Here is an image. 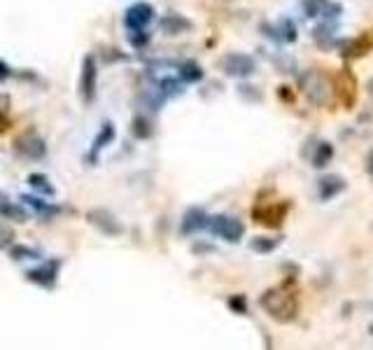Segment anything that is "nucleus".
Returning <instances> with one entry per match:
<instances>
[{"label": "nucleus", "mask_w": 373, "mask_h": 350, "mask_svg": "<svg viewBox=\"0 0 373 350\" xmlns=\"http://www.w3.org/2000/svg\"><path fill=\"white\" fill-rule=\"evenodd\" d=\"M287 215V201H257L252 220L264 226H280Z\"/></svg>", "instance_id": "3"}, {"label": "nucleus", "mask_w": 373, "mask_h": 350, "mask_svg": "<svg viewBox=\"0 0 373 350\" xmlns=\"http://www.w3.org/2000/svg\"><path fill=\"white\" fill-rule=\"evenodd\" d=\"M154 21V7L149 3H133L124 14V26L131 31H145Z\"/></svg>", "instance_id": "7"}, {"label": "nucleus", "mask_w": 373, "mask_h": 350, "mask_svg": "<svg viewBox=\"0 0 373 350\" xmlns=\"http://www.w3.org/2000/svg\"><path fill=\"white\" fill-rule=\"evenodd\" d=\"M278 248V241L275 239H254L252 241V250H257V252H271V250H275Z\"/></svg>", "instance_id": "25"}, {"label": "nucleus", "mask_w": 373, "mask_h": 350, "mask_svg": "<svg viewBox=\"0 0 373 350\" xmlns=\"http://www.w3.org/2000/svg\"><path fill=\"white\" fill-rule=\"evenodd\" d=\"M56 271H59V261H47L44 266L40 269H35V271H29V280H33V283H38V285H54V280H56Z\"/></svg>", "instance_id": "14"}, {"label": "nucleus", "mask_w": 373, "mask_h": 350, "mask_svg": "<svg viewBox=\"0 0 373 350\" xmlns=\"http://www.w3.org/2000/svg\"><path fill=\"white\" fill-rule=\"evenodd\" d=\"M147 40H149V35H147V31H131L129 33V42L133 47H145L147 45Z\"/></svg>", "instance_id": "26"}, {"label": "nucleus", "mask_w": 373, "mask_h": 350, "mask_svg": "<svg viewBox=\"0 0 373 350\" xmlns=\"http://www.w3.org/2000/svg\"><path fill=\"white\" fill-rule=\"evenodd\" d=\"M112 140H114V124L105 121V124L101 126V131H99V136H96V140H94V145H91V156H96L101 150H105Z\"/></svg>", "instance_id": "18"}, {"label": "nucleus", "mask_w": 373, "mask_h": 350, "mask_svg": "<svg viewBox=\"0 0 373 350\" xmlns=\"http://www.w3.org/2000/svg\"><path fill=\"white\" fill-rule=\"evenodd\" d=\"M301 94L306 96L308 103H313L315 108H334L339 103V89L329 73L319 68H310L299 77Z\"/></svg>", "instance_id": "1"}, {"label": "nucleus", "mask_w": 373, "mask_h": 350, "mask_svg": "<svg viewBox=\"0 0 373 350\" xmlns=\"http://www.w3.org/2000/svg\"><path fill=\"white\" fill-rule=\"evenodd\" d=\"M301 5H304V12H306V16H310V19L322 16L327 7H329L327 0H301Z\"/></svg>", "instance_id": "22"}, {"label": "nucleus", "mask_w": 373, "mask_h": 350, "mask_svg": "<svg viewBox=\"0 0 373 350\" xmlns=\"http://www.w3.org/2000/svg\"><path fill=\"white\" fill-rule=\"evenodd\" d=\"M343 189H345V182L339 175H327V178L319 180V199L322 201L334 199L336 194H341Z\"/></svg>", "instance_id": "15"}, {"label": "nucleus", "mask_w": 373, "mask_h": 350, "mask_svg": "<svg viewBox=\"0 0 373 350\" xmlns=\"http://www.w3.org/2000/svg\"><path fill=\"white\" fill-rule=\"evenodd\" d=\"M208 229L217 236L222 241H229V243H238L243 239V224L236 220V217H227V215H215L210 217L208 222Z\"/></svg>", "instance_id": "6"}, {"label": "nucleus", "mask_w": 373, "mask_h": 350, "mask_svg": "<svg viewBox=\"0 0 373 350\" xmlns=\"http://www.w3.org/2000/svg\"><path fill=\"white\" fill-rule=\"evenodd\" d=\"M339 101L345 105V108H352L354 103V96H357V80H354V75L350 73V68H343L341 75H339Z\"/></svg>", "instance_id": "9"}, {"label": "nucleus", "mask_w": 373, "mask_h": 350, "mask_svg": "<svg viewBox=\"0 0 373 350\" xmlns=\"http://www.w3.org/2000/svg\"><path fill=\"white\" fill-rule=\"evenodd\" d=\"M177 70H180V80L184 84H194V82L203 80V68L197 64V61H182V64L177 66Z\"/></svg>", "instance_id": "17"}, {"label": "nucleus", "mask_w": 373, "mask_h": 350, "mask_svg": "<svg viewBox=\"0 0 373 350\" xmlns=\"http://www.w3.org/2000/svg\"><path fill=\"white\" fill-rule=\"evenodd\" d=\"M339 47H341V54H343V56H348V59L369 54V51L373 49V31H369L367 35H362V38L345 40V42H341Z\"/></svg>", "instance_id": "10"}, {"label": "nucleus", "mask_w": 373, "mask_h": 350, "mask_svg": "<svg viewBox=\"0 0 373 350\" xmlns=\"http://www.w3.org/2000/svg\"><path fill=\"white\" fill-rule=\"evenodd\" d=\"M334 26L336 24H329V21H324L322 26H317L315 29V40H317V45H322V47H329L332 45V40H334Z\"/></svg>", "instance_id": "21"}, {"label": "nucleus", "mask_w": 373, "mask_h": 350, "mask_svg": "<svg viewBox=\"0 0 373 350\" xmlns=\"http://www.w3.org/2000/svg\"><path fill=\"white\" fill-rule=\"evenodd\" d=\"M96 86H99V68H96V59L86 54L82 61V70H79V96H82L84 105L94 103Z\"/></svg>", "instance_id": "4"}, {"label": "nucleus", "mask_w": 373, "mask_h": 350, "mask_svg": "<svg viewBox=\"0 0 373 350\" xmlns=\"http://www.w3.org/2000/svg\"><path fill=\"white\" fill-rule=\"evenodd\" d=\"M259 304L269 313V318H273L275 322H282V325L292 322L299 315V296L289 285H278L266 290Z\"/></svg>", "instance_id": "2"}, {"label": "nucleus", "mask_w": 373, "mask_h": 350, "mask_svg": "<svg viewBox=\"0 0 373 350\" xmlns=\"http://www.w3.org/2000/svg\"><path fill=\"white\" fill-rule=\"evenodd\" d=\"M231 306H236L238 313H243V299H231Z\"/></svg>", "instance_id": "28"}, {"label": "nucleus", "mask_w": 373, "mask_h": 350, "mask_svg": "<svg viewBox=\"0 0 373 350\" xmlns=\"http://www.w3.org/2000/svg\"><path fill=\"white\" fill-rule=\"evenodd\" d=\"M334 159V147L332 143H319L313 152V166L315 169H324V166H329V161Z\"/></svg>", "instance_id": "19"}, {"label": "nucleus", "mask_w": 373, "mask_h": 350, "mask_svg": "<svg viewBox=\"0 0 373 350\" xmlns=\"http://www.w3.org/2000/svg\"><path fill=\"white\" fill-rule=\"evenodd\" d=\"M264 31H269L271 38H275L278 42H294L297 40V26L292 19H280L278 29H271V26H264Z\"/></svg>", "instance_id": "16"}, {"label": "nucleus", "mask_w": 373, "mask_h": 350, "mask_svg": "<svg viewBox=\"0 0 373 350\" xmlns=\"http://www.w3.org/2000/svg\"><path fill=\"white\" fill-rule=\"evenodd\" d=\"M219 68L222 73L229 77H250L257 70V61L250 54H238V51H234V54H224L219 59Z\"/></svg>", "instance_id": "5"}, {"label": "nucleus", "mask_w": 373, "mask_h": 350, "mask_svg": "<svg viewBox=\"0 0 373 350\" xmlns=\"http://www.w3.org/2000/svg\"><path fill=\"white\" fill-rule=\"evenodd\" d=\"M131 131H133V136H136V138H149V136H152V124H149L147 117L138 115L136 119H133Z\"/></svg>", "instance_id": "23"}, {"label": "nucleus", "mask_w": 373, "mask_h": 350, "mask_svg": "<svg viewBox=\"0 0 373 350\" xmlns=\"http://www.w3.org/2000/svg\"><path fill=\"white\" fill-rule=\"evenodd\" d=\"M29 185H31L33 189L42 191V194H47V196H51V194H54V187L49 185V180L44 178V175H38V173L29 175Z\"/></svg>", "instance_id": "24"}, {"label": "nucleus", "mask_w": 373, "mask_h": 350, "mask_svg": "<svg viewBox=\"0 0 373 350\" xmlns=\"http://www.w3.org/2000/svg\"><path fill=\"white\" fill-rule=\"evenodd\" d=\"M208 222H210V217L203 213L201 208L186 210V215H184V220H182V234H194V231H199V229H208Z\"/></svg>", "instance_id": "12"}, {"label": "nucleus", "mask_w": 373, "mask_h": 350, "mask_svg": "<svg viewBox=\"0 0 373 350\" xmlns=\"http://www.w3.org/2000/svg\"><path fill=\"white\" fill-rule=\"evenodd\" d=\"M367 91H369V99H371V103H373V77H371L369 84H367Z\"/></svg>", "instance_id": "29"}, {"label": "nucleus", "mask_w": 373, "mask_h": 350, "mask_svg": "<svg viewBox=\"0 0 373 350\" xmlns=\"http://www.w3.org/2000/svg\"><path fill=\"white\" fill-rule=\"evenodd\" d=\"M0 215H3V217H14V220H19V222L26 220L24 210H19V206L10 204V201L5 199V194H0Z\"/></svg>", "instance_id": "20"}, {"label": "nucleus", "mask_w": 373, "mask_h": 350, "mask_svg": "<svg viewBox=\"0 0 373 350\" xmlns=\"http://www.w3.org/2000/svg\"><path fill=\"white\" fill-rule=\"evenodd\" d=\"M159 26H161V31L166 35H182V33H186L192 29V21L184 19L182 14L171 12V14H166L161 21H159Z\"/></svg>", "instance_id": "13"}, {"label": "nucleus", "mask_w": 373, "mask_h": 350, "mask_svg": "<svg viewBox=\"0 0 373 350\" xmlns=\"http://www.w3.org/2000/svg\"><path fill=\"white\" fill-rule=\"evenodd\" d=\"M89 222L94 226H99V229L108 236L121 234V224L117 222V217L108 213V210H91V213H89Z\"/></svg>", "instance_id": "11"}, {"label": "nucleus", "mask_w": 373, "mask_h": 350, "mask_svg": "<svg viewBox=\"0 0 373 350\" xmlns=\"http://www.w3.org/2000/svg\"><path fill=\"white\" fill-rule=\"evenodd\" d=\"M14 152L24 156V159H33V161H38L44 156V143H42V138H38L35 134H26L21 138H16V143H14Z\"/></svg>", "instance_id": "8"}, {"label": "nucleus", "mask_w": 373, "mask_h": 350, "mask_svg": "<svg viewBox=\"0 0 373 350\" xmlns=\"http://www.w3.org/2000/svg\"><path fill=\"white\" fill-rule=\"evenodd\" d=\"M371 334H373V327H371Z\"/></svg>", "instance_id": "31"}, {"label": "nucleus", "mask_w": 373, "mask_h": 350, "mask_svg": "<svg viewBox=\"0 0 373 350\" xmlns=\"http://www.w3.org/2000/svg\"><path fill=\"white\" fill-rule=\"evenodd\" d=\"M369 171L373 173V152H371V156H369Z\"/></svg>", "instance_id": "30"}, {"label": "nucleus", "mask_w": 373, "mask_h": 350, "mask_svg": "<svg viewBox=\"0 0 373 350\" xmlns=\"http://www.w3.org/2000/svg\"><path fill=\"white\" fill-rule=\"evenodd\" d=\"M10 75H12V68L7 66L5 61H0V82L7 80V77H10Z\"/></svg>", "instance_id": "27"}]
</instances>
